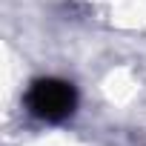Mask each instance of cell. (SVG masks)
<instances>
[{"label":"cell","instance_id":"cell-1","mask_svg":"<svg viewBox=\"0 0 146 146\" xmlns=\"http://www.w3.org/2000/svg\"><path fill=\"white\" fill-rule=\"evenodd\" d=\"M26 106L35 117H40L46 123H60V120L72 117V112L78 106V92L72 83H66L60 78H40L29 86Z\"/></svg>","mask_w":146,"mask_h":146}]
</instances>
